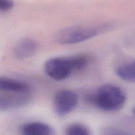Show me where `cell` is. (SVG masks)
Masks as SVG:
<instances>
[{"label":"cell","instance_id":"6da1fadb","mask_svg":"<svg viewBox=\"0 0 135 135\" xmlns=\"http://www.w3.org/2000/svg\"><path fill=\"white\" fill-rule=\"evenodd\" d=\"M88 65V58L83 54L67 57H54L47 59L44 69L48 77L55 81H63L73 73L84 69Z\"/></svg>","mask_w":135,"mask_h":135},{"label":"cell","instance_id":"7a4b0ae2","mask_svg":"<svg viewBox=\"0 0 135 135\" xmlns=\"http://www.w3.org/2000/svg\"><path fill=\"white\" fill-rule=\"evenodd\" d=\"M90 101L98 109L106 112H115L122 109L127 101L122 88L113 84L100 86L91 96Z\"/></svg>","mask_w":135,"mask_h":135},{"label":"cell","instance_id":"3957f363","mask_svg":"<svg viewBox=\"0 0 135 135\" xmlns=\"http://www.w3.org/2000/svg\"><path fill=\"white\" fill-rule=\"evenodd\" d=\"M108 30V25L73 26L63 28L55 34V39L62 45H71L86 42Z\"/></svg>","mask_w":135,"mask_h":135},{"label":"cell","instance_id":"277c9868","mask_svg":"<svg viewBox=\"0 0 135 135\" xmlns=\"http://www.w3.org/2000/svg\"><path fill=\"white\" fill-rule=\"evenodd\" d=\"M79 104V96L73 90H59L54 98V109L59 117H65L73 112Z\"/></svg>","mask_w":135,"mask_h":135},{"label":"cell","instance_id":"5b68a950","mask_svg":"<svg viewBox=\"0 0 135 135\" xmlns=\"http://www.w3.org/2000/svg\"><path fill=\"white\" fill-rule=\"evenodd\" d=\"M30 100V93L1 92L0 109L9 111L18 109L26 105Z\"/></svg>","mask_w":135,"mask_h":135},{"label":"cell","instance_id":"8992f818","mask_svg":"<svg viewBox=\"0 0 135 135\" xmlns=\"http://www.w3.org/2000/svg\"><path fill=\"white\" fill-rule=\"evenodd\" d=\"M0 91L7 93H30L31 86L24 80L9 76H1Z\"/></svg>","mask_w":135,"mask_h":135},{"label":"cell","instance_id":"52a82bcc","mask_svg":"<svg viewBox=\"0 0 135 135\" xmlns=\"http://www.w3.org/2000/svg\"><path fill=\"white\" fill-rule=\"evenodd\" d=\"M38 48L36 41L31 38H24L16 44L13 54L17 59L23 60L32 57L37 52Z\"/></svg>","mask_w":135,"mask_h":135},{"label":"cell","instance_id":"ba28073f","mask_svg":"<svg viewBox=\"0 0 135 135\" xmlns=\"http://www.w3.org/2000/svg\"><path fill=\"white\" fill-rule=\"evenodd\" d=\"M21 135H56L51 126L41 121H30L21 127Z\"/></svg>","mask_w":135,"mask_h":135},{"label":"cell","instance_id":"9c48e42d","mask_svg":"<svg viewBox=\"0 0 135 135\" xmlns=\"http://www.w3.org/2000/svg\"><path fill=\"white\" fill-rule=\"evenodd\" d=\"M115 74L121 80L135 84V60L117 65L115 68Z\"/></svg>","mask_w":135,"mask_h":135},{"label":"cell","instance_id":"30bf717a","mask_svg":"<svg viewBox=\"0 0 135 135\" xmlns=\"http://www.w3.org/2000/svg\"><path fill=\"white\" fill-rule=\"evenodd\" d=\"M65 135H91V132L86 125L75 123L67 127L65 131Z\"/></svg>","mask_w":135,"mask_h":135},{"label":"cell","instance_id":"8fae6325","mask_svg":"<svg viewBox=\"0 0 135 135\" xmlns=\"http://www.w3.org/2000/svg\"><path fill=\"white\" fill-rule=\"evenodd\" d=\"M14 7L13 0H0V11L5 13L11 10Z\"/></svg>","mask_w":135,"mask_h":135},{"label":"cell","instance_id":"7c38bea8","mask_svg":"<svg viewBox=\"0 0 135 135\" xmlns=\"http://www.w3.org/2000/svg\"><path fill=\"white\" fill-rule=\"evenodd\" d=\"M117 135H129V134H124V133H117Z\"/></svg>","mask_w":135,"mask_h":135},{"label":"cell","instance_id":"4fadbf2b","mask_svg":"<svg viewBox=\"0 0 135 135\" xmlns=\"http://www.w3.org/2000/svg\"><path fill=\"white\" fill-rule=\"evenodd\" d=\"M133 113H134V115H135V107L134 108V109H133Z\"/></svg>","mask_w":135,"mask_h":135}]
</instances>
